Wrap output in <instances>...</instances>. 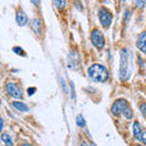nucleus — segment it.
I'll use <instances>...</instances> for the list:
<instances>
[{
  "label": "nucleus",
  "instance_id": "f257e3e1",
  "mask_svg": "<svg viewBox=\"0 0 146 146\" xmlns=\"http://www.w3.org/2000/svg\"><path fill=\"white\" fill-rule=\"evenodd\" d=\"M134 62H133V52L128 48H123L121 50V63H119V79L127 82L133 73Z\"/></svg>",
  "mask_w": 146,
  "mask_h": 146
},
{
  "label": "nucleus",
  "instance_id": "f03ea898",
  "mask_svg": "<svg viewBox=\"0 0 146 146\" xmlns=\"http://www.w3.org/2000/svg\"><path fill=\"white\" fill-rule=\"evenodd\" d=\"M88 76L93 82L96 83H105L107 82L110 77V72L104 65L100 63H94L88 68Z\"/></svg>",
  "mask_w": 146,
  "mask_h": 146
},
{
  "label": "nucleus",
  "instance_id": "7ed1b4c3",
  "mask_svg": "<svg viewBox=\"0 0 146 146\" xmlns=\"http://www.w3.org/2000/svg\"><path fill=\"white\" fill-rule=\"evenodd\" d=\"M90 42L93 44V46L98 50H101L104 46H105V36L102 34V32L95 28L91 31L90 33Z\"/></svg>",
  "mask_w": 146,
  "mask_h": 146
},
{
  "label": "nucleus",
  "instance_id": "20e7f679",
  "mask_svg": "<svg viewBox=\"0 0 146 146\" xmlns=\"http://www.w3.org/2000/svg\"><path fill=\"white\" fill-rule=\"evenodd\" d=\"M98 16H99V21L100 25H101L104 28H108L112 23V13L110 12V10H107L106 7H100L98 10Z\"/></svg>",
  "mask_w": 146,
  "mask_h": 146
},
{
  "label": "nucleus",
  "instance_id": "39448f33",
  "mask_svg": "<svg viewBox=\"0 0 146 146\" xmlns=\"http://www.w3.org/2000/svg\"><path fill=\"white\" fill-rule=\"evenodd\" d=\"M5 90L6 93L10 95V96L15 98V99H22L23 98V93H22V89L18 86L16 83H13V82H7L5 84Z\"/></svg>",
  "mask_w": 146,
  "mask_h": 146
},
{
  "label": "nucleus",
  "instance_id": "423d86ee",
  "mask_svg": "<svg viewBox=\"0 0 146 146\" xmlns=\"http://www.w3.org/2000/svg\"><path fill=\"white\" fill-rule=\"evenodd\" d=\"M79 52L77 51L74 49H71L70 50V54H68L67 56V66L68 68H71V70H78L79 68Z\"/></svg>",
  "mask_w": 146,
  "mask_h": 146
},
{
  "label": "nucleus",
  "instance_id": "0eeeda50",
  "mask_svg": "<svg viewBox=\"0 0 146 146\" xmlns=\"http://www.w3.org/2000/svg\"><path fill=\"white\" fill-rule=\"evenodd\" d=\"M129 106L125 99H117L111 106V112L113 116H119L124 112V110Z\"/></svg>",
  "mask_w": 146,
  "mask_h": 146
},
{
  "label": "nucleus",
  "instance_id": "6e6552de",
  "mask_svg": "<svg viewBox=\"0 0 146 146\" xmlns=\"http://www.w3.org/2000/svg\"><path fill=\"white\" fill-rule=\"evenodd\" d=\"M29 26L36 35H40L43 32V22L39 17H33L29 20Z\"/></svg>",
  "mask_w": 146,
  "mask_h": 146
},
{
  "label": "nucleus",
  "instance_id": "1a4fd4ad",
  "mask_svg": "<svg viewBox=\"0 0 146 146\" xmlns=\"http://www.w3.org/2000/svg\"><path fill=\"white\" fill-rule=\"evenodd\" d=\"M28 16L23 10H17L16 11V23L20 27H25L27 23H28Z\"/></svg>",
  "mask_w": 146,
  "mask_h": 146
},
{
  "label": "nucleus",
  "instance_id": "9d476101",
  "mask_svg": "<svg viewBox=\"0 0 146 146\" xmlns=\"http://www.w3.org/2000/svg\"><path fill=\"white\" fill-rule=\"evenodd\" d=\"M136 48L146 55V31L139 34L138 39H136Z\"/></svg>",
  "mask_w": 146,
  "mask_h": 146
},
{
  "label": "nucleus",
  "instance_id": "9b49d317",
  "mask_svg": "<svg viewBox=\"0 0 146 146\" xmlns=\"http://www.w3.org/2000/svg\"><path fill=\"white\" fill-rule=\"evenodd\" d=\"M143 134H144V130H143V127H141V124L135 121L133 123V135L136 141H141V139H143Z\"/></svg>",
  "mask_w": 146,
  "mask_h": 146
},
{
  "label": "nucleus",
  "instance_id": "f8f14e48",
  "mask_svg": "<svg viewBox=\"0 0 146 146\" xmlns=\"http://www.w3.org/2000/svg\"><path fill=\"white\" fill-rule=\"evenodd\" d=\"M12 107L15 110H17V111H20V112H28L29 111L28 105H26L23 101H18V100L12 102Z\"/></svg>",
  "mask_w": 146,
  "mask_h": 146
},
{
  "label": "nucleus",
  "instance_id": "ddd939ff",
  "mask_svg": "<svg viewBox=\"0 0 146 146\" xmlns=\"http://www.w3.org/2000/svg\"><path fill=\"white\" fill-rule=\"evenodd\" d=\"M55 7H56V10L58 11H62L65 10L66 6H67V0H52Z\"/></svg>",
  "mask_w": 146,
  "mask_h": 146
},
{
  "label": "nucleus",
  "instance_id": "4468645a",
  "mask_svg": "<svg viewBox=\"0 0 146 146\" xmlns=\"http://www.w3.org/2000/svg\"><path fill=\"white\" fill-rule=\"evenodd\" d=\"M1 141L4 143V145H5V146H12L13 145L12 138H11V135L9 133H3L1 134Z\"/></svg>",
  "mask_w": 146,
  "mask_h": 146
},
{
  "label": "nucleus",
  "instance_id": "2eb2a0df",
  "mask_svg": "<svg viewBox=\"0 0 146 146\" xmlns=\"http://www.w3.org/2000/svg\"><path fill=\"white\" fill-rule=\"evenodd\" d=\"M123 115H124L125 117V119H131L134 116V112H133V110H131L129 106H128L125 110H124V112H123Z\"/></svg>",
  "mask_w": 146,
  "mask_h": 146
},
{
  "label": "nucleus",
  "instance_id": "dca6fc26",
  "mask_svg": "<svg viewBox=\"0 0 146 146\" xmlns=\"http://www.w3.org/2000/svg\"><path fill=\"white\" fill-rule=\"evenodd\" d=\"M76 123H77V125L80 127V128H84L85 127V119H84V117L82 116V115H78L76 118Z\"/></svg>",
  "mask_w": 146,
  "mask_h": 146
},
{
  "label": "nucleus",
  "instance_id": "f3484780",
  "mask_svg": "<svg viewBox=\"0 0 146 146\" xmlns=\"http://www.w3.org/2000/svg\"><path fill=\"white\" fill-rule=\"evenodd\" d=\"M134 6L136 9H145L146 7V0H133Z\"/></svg>",
  "mask_w": 146,
  "mask_h": 146
},
{
  "label": "nucleus",
  "instance_id": "a211bd4d",
  "mask_svg": "<svg viewBox=\"0 0 146 146\" xmlns=\"http://www.w3.org/2000/svg\"><path fill=\"white\" fill-rule=\"evenodd\" d=\"M12 51L17 54V55H20V56H26V52H25V50L22 49V48H18V46H15L12 49Z\"/></svg>",
  "mask_w": 146,
  "mask_h": 146
},
{
  "label": "nucleus",
  "instance_id": "6ab92c4d",
  "mask_svg": "<svg viewBox=\"0 0 146 146\" xmlns=\"http://www.w3.org/2000/svg\"><path fill=\"white\" fill-rule=\"evenodd\" d=\"M139 110H140L141 115H143L144 117H146V102H141L139 105Z\"/></svg>",
  "mask_w": 146,
  "mask_h": 146
},
{
  "label": "nucleus",
  "instance_id": "aec40b11",
  "mask_svg": "<svg viewBox=\"0 0 146 146\" xmlns=\"http://www.w3.org/2000/svg\"><path fill=\"white\" fill-rule=\"evenodd\" d=\"M35 91H36V88H35V86H31V88L27 89V95H28V96H32V95H33Z\"/></svg>",
  "mask_w": 146,
  "mask_h": 146
},
{
  "label": "nucleus",
  "instance_id": "412c9836",
  "mask_svg": "<svg viewBox=\"0 0 146 146\" xmlns=\"http://www.w3.org/2000/svg\"><path fill=\"white\" fill-rule=\"evenodd\" d=\"M70 85H71V96H72V99H74L76 91H74V84H73V82H70Z\"/></svg>",
  "mask_w": 146,
  "mask_h": 146
},
{
  "label": "nucleus",
  "instance_id": "4be33fe9",
  "mask_svg": "<svg viewBox=\"0 0 146 146\" xmlns=\"http://www.w3.org/2000/svg\"><path fill=\"white\" fill-rule=\"evenodd\" d=\"M129 9H125L124 10V17H123V21L125 22V20H128V17H129Z\"/></svg>",
  "mask_w": 146,
  "mask_h": 146
},
{
  "label": "nucleus",
  "instance_id": "5701e85b",
  "mask_svg": "<svg viewBox=\"0 0 146 146\" xmlns=\"http://www.w3.org/2000/svg\"><path fill=\"white\" fill-rule=\"evenodd\" d=\"M74 4H76V7H77V9H79V11H83V7L80 6V5H82V4H80V1H77V0H76V1H74Z\"/></svg>",
  "mask_w": 146,
  "mask_h": 146
},
{
  "label": "nucleus",
  "instance_id": "b1692460",
  "mask_svg": "<svg viewBox=\"0 0 146 146\" xmlns=\"http://www.w3.org/2000/svg\"><path fill=\"white\" fill-rule=\"evenodd\" d=\"M40 1H42V0H31V3L33 4L34 6H39L40 5Z\"/></svg>",
  "mask_w": 146,
  "mask_h": 146
},
{
  "label": "nucleus",
  "instance_id": "393cba45",
  "mask_svg": "<svg viewBox=\"0 0 146 146\" xmlns=\"http://www.w3.org/2000/svg\"><path fill=\"white\" fill-rule=\"evenodd\" d=\"M3 128H4V119L0 117V131H3Z\"/></svg>",
  "mask_w": 146,
  "mask_h": 146
},
{
  "label": "nucleus",
  "instance_id": "a878e982",
  "mask_svg": "<svg viewBox=\"0 0 146 146\" xmlns=\"http://www.w3.org/2000/svg\"><path fill=\"white\" fill-rule=\"evenodd\" d=\"M141 141H144V144L146 146V131H144V134H143V139H141Z\"/></svg>",
  "mask_w": 146,
  "mask_h": 146
},
{
  "label": "nucleus",
  "instance_id": "bb28decb",
  "mask_svg": "<svg viewBox=\"0 0 146 146\" xmlns=\"http://www.w3.org/2000/svg\"><path fill=\"white\" fill-rule=\"evenodd\" d=\"M21 146H32V145H29V144H22Z\"/></svg>",
  "mask_w": 146,
  "mask_h": 146
},
{
  "label": "nucleus",
  "instance_id": "cd10ccee",
  "mask_svg": "<svg viewBox=\"0 0 146 146\" xmlns=\"http://www.w3.org/2000/svg\"><path fill=\"white\" fill-rule=\"evenodd\" d=\"M79 146H88V145H86V144H85V143H82V144H80V145H79Z\"/></svg>",
  "mask_w": 146,
  "mask_h": 146
},
{
  "label": "nucleus",
  "instance_id": "c85d7f7f",
  "mask_svg": "<svg viewBox=\"0 0 146 146\" xmlns=\"http://www.w3.org/2000/svg\"><path fill=\"white\" fill-rule=\"evenodd\" d=\"M89 146H96V145H95V144H94V143H91V144H90V145H89Z\"/></svg>",
  "mask_w": 146,
  "mask_h": 146
},
{
  "label": "nucleus",
  "instance_id": "c756f323",
  "mask_svg": "<svg viewBox=\"0 0 146 146\" xmlns=\"http://www.w3.org/2000/svg\"><path fill=\"white\" fill-rule=\"evenodd\" d=\"M0 106H1V99H0Z\"/></svg>",
  "mask_w": 146,
  "mask_h": 146
},
{
  "label": "nucleus",
  "instance_id": "7c9ffc66",
  "mask_svg": "<svg viewBox=\"0 0 146 146\" xmlns=\"http://www.w3.org/2000/svg\"><path fill=\"white\" fill-rule=\"evenodd\" d=\"M138 146H143V145H138Z\"/></svg>",
  "mask_w": 146,
  "mask_h": 146
}]
</instances>
